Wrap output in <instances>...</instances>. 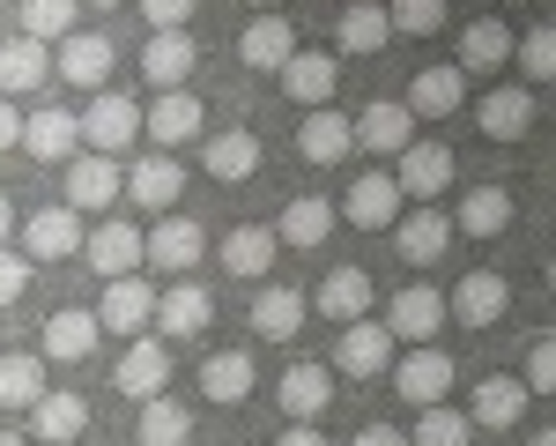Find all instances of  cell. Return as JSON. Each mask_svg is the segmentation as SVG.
I'll return each instance as SVG.
<instances>
[{
    "label": "cell",
    "instance_id": "6da1fadb",
    "mask_svg": "<svg viewBox=\"0 0 556 446\" xmlns=\"http://www.w3.org/2000/svg\"><path fill=\"white\" fill-rule=\"evenodd\" d=\"M97 327L104 335H141L149 320H156V283L134 268V275H104V290H97Z\"/></svg>",
    "mask_w": 556,
    "mask_h": 446
},
{
    "label": "cell",
    "instance_id": "7a4b0ae2",
    "mask_svg": "<svg viewBox=\"0 0 556 446\" xmlns=\"http://www.w3.org/2000/svg\"><path fill=\"white\" fill-rule=\"evenodd\" d=\"M201 253H208V231H201L193 216H156L149 231H141V261L156 268V275H193Z\"/></svg>",
    "mask_w": 556,
    "mask_h": 446
},
{
    "label": "cell",
    "instance_id": "3957f363",
    "mask_svg": "<svg viewBox=\"0 0 556 446\" xmlns=\"http://www.w3.org/2000/svg\"><path fill=\"white\" fill-rule=\"evenodd\" d=\"M393 395L408 409H430V401L453 395V357L438 343H408V357H393Z\"/></svg>",
    "mask_w": 556,
    "mask_h": 446
},
{
    "label": "cell",
    "instance_id": "277c9868",
    "mask_svg": "<svg viewBox=\"0 0 556 446\" xmlns=\"http://www.w3.org/2000/svg\"><path fill=\"white\" fill-rule=\"evenodd\" d=\"M75 127H83V149H97V157H127L134 141H141V104H134V97H112V89H104V97L89 104Z\"/></svg>",
    "mask_w": 556,
    "mask_h": 446
},
{
    "label": "cell",
    "instance_id": "5b68a950",
    "mask_svg": "<svg viewBox=\"0 0 556 446\" xmlns=\"http://www.w3.org/2000/svg\"><path fill=\"white\" fill-rule=\"evenodd\" d=\"M215 320V298L193 283V275H172V290H156V335H172V343H193V335H208Z\"/></svg>",
    "mask_w": 556,
    "mask_h": 446
},
{
    "label": "cell",
    "instance_id": "8992f818",
    "mask_svg": "<svg viewBox=\"0 0 556 446\" xmlns=\"http://www.w3.org/2000/svg\"><path fill=\"white\" fill-rule=\"evenodd\" d=\"M513 306V283L497 275V268H475L453 283V298H445V320H460V327H497Z\"/></svg>",
    "mask_w": 556,
    "mask_h": 446
},
{
    "label": "cell",
    "instance_id": "52a82bcc",
    "mask_svg": "<svg viewBox=\"0 0 556 446\" xmlns=\"http://www.w3.org/2000/svg\"><path fill=\"white\" fill-rule=\"evenodd\" d=\"M112 380H119V395H134V401L164 395V387H172V350H164V335H156V327L127 335V357H119Z\"/></svg>",
    "mask_w": 556,
    "mask_h": 446
},
{
    "label": "cell",
    "instance_id": "ba28073f",
    "mask_svg": "<svg viewBox=\"0 0 556 446\" xmlns=\"http://www.w3.org/2000/svg\"><path fill=\"white\" fill-rule=\"evenodd\" d=\"M119 157H97V149H75L67 157V209L75 216H97V209H112L119 201Z\"/></svg>",
    "mask_w": 556,
    "mask_h": 446
},
{
    "label": "cell",
    "instance_id": "9c48e42d",
    "mask_svg": "<svg viewBox=\"0 0 556 446\" xmlns=\"http://www.w3.org/2000/svg\"><path fill=\"white\" fill-rule=\"evenodd\" d=\"M119 194H127L141 216H172L178 194H186V172H178V157L164 149V157H141L127 178H119Z\"/></svg>",
    "mask_w": 556,
    "mask_h": 446
},
{
    "label": "cell",
    "instance_id": "30bf717a",
    "mask_svg": "<svg viewBox=\"0 0 556 446\" xmlns=\"http://www.w3.org/2000/svg\"><path fill=\"white\" fill-rule=\"evenodd\" d=\"M393 350H401V343L386 335V320H371V312H364V320H349V327H342V343H334V357H327V364H342L349 380H379L386 364H393Z\"/></svg>",
    "mask_w": 556,
    "mask_h": 446
},
{
    "label": "cell",
    "instance_id": "8fae6325",
    "mask_svg": "<svg viewBox=\"0 0 556 446\" xmlns=\"http://www.w3.org/2000/svg\"><path fill=\"white\" fill-rule=\"evenodd\" d=\"M438 327H445V290H430V283L393 290V306H386V335L393 343H438Z\"/></svg>",
    "mask_w": 556,
    "mask_h": 446
},
{
    "label": "cell",
    "instance_id": "7c38bea8",
    "mask_svg": "<svg viewBox=\"0 0 556 446\" xmlns=\"http://www.w3.org/2000/svg\"><path fill=\"white\" fill-rule=\"evenodd\" d=\"M416 112L408 104H393V97H379V104H364L356 120H349V134H356V149H371V157H401L408 141H416Z\"/></svg>",
    "mask_w": 556,
    "mask_h": 446
},
{
    "label": "cell",
    "instance_id": "4fadbf2b",
    "mask_svg": "<svg viewBox=\"0 0 556 446\" xmlns=\"http://www.w3.org/2000/svg\"><path fill=\"white\" fill-rule=\"evenodd\" d=\"M275 83H282V97H290V104H304V112H312V104H334L342 67H334V52H304V45H298V52L275 67Z\"/></svg>",
    "mask_w": 556,
    "mask_h": 446
},
{
    "label": "cell",
    "instance_id": "5bb4252c",
    "mask_svg": "<svg viewBox=\"0 0 556 446\" xmlns=\"http://www.w3.org/2000/svg\"><path fill=\"white\" fill-rule=\"evenodd\" d=\"M83 253V216L60 201V209H30L23 216V261H67Z\"/></svg>",
    "mask_w": 556,
    "mask_h": 446
},
{
    "label": "cell",
    "instance_id": "9a60e30c",
    "mask_svg": "<svg viewBox=\"0 0 556 446\" xmlns=\"http://www.w3.org/2000/svg\"><path fill=\"white\" fill-rule=\"evenodd\" d=\"M393 186L416 194V201H438V194L453 186V149H445V141H408V149L393 157Z\"/></svg>",
    "mask_w": 556,
    "mask_h": 446
},
{
    "label": "cell",
    "instance_id": "2e32d148",
    "mask_svg": "<svg viewBox=\"0 0 556 446\" xmlns=\"http://www.w3.org/2000/svg\"><path fill=\"white\" fill-rule=\"evenodd\" d=\"M201 120H208V112H201V97H193V89H156V104L141 112V134H149L156 149H178V141H193V134H201Z\"/></svg>",
    "mask_w": 556,
    "mask_h": 446
},
{
    "label": "cell",
    "instance_id": "e0dca14e",
    "mask_svg": "<svg viewBox=\"0 0 556 446\" xmlns=\"http://www.w3.org/2000/svg\"><path fill=\"white\" fill-rule=\"evenodd\" d=\"M15 149H30L38 164H67L75 149H83V127H75V112H60V104H38L23 134H15Z\"/></svg>",
    "mask_w": 556,
    "mask_h": 446
},
{
    "label": "cell",
    "instance_id": "ac0fdd59",
    "mask_svg": "<svg viewBox=\"0 0 556 446\" xmlns=\"http://www.w3.org/2000/svg\"><path fill=\"white\" fill-rule=\"evenodd\" d=\"M83 253H89L97 275H134V268H141V223L104 216L97 231H83Z\"/></svg>",
    "mask_w": 556,
    "mask_h": 446
},
{
    "label": "cell",
    "instance_id": "d6986e66",
    "mask_svg": "<svg viewBox=\"0 0 556 446\" xmlns=\"http://www.w3.org/2000/svg\"><path fill=\"white\" fill-rule=\"evenodd\" d=\"M527 387H519L513 372H490V380H482V387H475V401H468V424L475 432H513L519 417H527Z\"/></svg>",
    "mask_w": 556,
    "mask_h": 446
},
{
    "label": "cell",
    "instance_id": "ffe728a7",
    "mask_svg": "<svg viewBox=\"0 0 556 446\" xmlns=\"http://www.w3.org/2000/svg\"><path fill=\"white\" fill-rule=\"evenodd\" d=\"M112 60H119V52H112L104 30H67V38H60V60H52V75H67L75 89H97L104 75H112Z\"/></svg>",
    "mask_w": 556,
    "mask_h": 446
},
{
    "label": "cell",
    "instance_id": "44dd1931",
    "mask_svg": "<svg viewBox=\"0 0 556 446\" xmlns=\"http://www.w3.org/2000/svg\"><path fill=\"white\" fill-rule=\"evenodd\" d=\"M475 127L490 134V141H519V134L534 127V89L527 83H497L482 104H475Z\"/></svg>",
    "mask_w": 556,
    "mask_h": 446
},
{
    "label": "cell",
    "instance_id": "7402d4cb",
    "mask_svg": "<svg viewBox=\"0 0 556 446\" xmlns=\"http://www.w3.org/2000/svg\"><path fill=\"white\" fill-rule=\"evenodd\" d=\"M304 312H312V298H304L298 283H267V290L253 298V335L260 343H298Z\"/></svg>",
    "mask_w": 556,
    "mask_h": 446
},
{
    "label": "cell",
    "instance_id": "603a6c76",
    "mask_svg": "<svg viewBox=\"0 0 556 446\" xmlns=\"http://www.w3.org/2000/svg\"><path fill=\"white\" fill-rule=\"evenodd\" d=\"M275 253H282V238H275V223H238L223 246H215V261L230 268V275H245V283H260L267 268H275Z\"/></svg>",
    "mask_w": 556,
    "mask_h": 446
},
{
    "label": "cell",
    "instance_id": "cb8c5ba5",
    "mask_svg": "<svg viewBox=\"0 0 556 446\" xmlns=\"http://www.w3.org/2000/svg\"><path fill=\"white\" fill-rule=\"evenodd\" d=\"M312 312L334 320V327L364 320V312H371V275H364V268H327V283L312 290Z\"/></svg>",
    "mask_w": 556,
    "mask_h": 446
},
{
    "label": "cell",
    "instance_id": "d4e9b609",
    "mask_svg": "<svg viewBox=\"0 0 556 446\" xmlns=\"http://www.w3.org/2000/svg\"><path fill=\"white\" fill-rule=\"evenodd\" d=\"M349 149H356V134H349V112H334V104H312L298 127V157L304 164H342Z\"/></svg>",
    "mask_w": 556,
    "mask_h": 446
},
{
    "label": "cell",
    "instance_id": "484cf974",
    "mask_svg": "<svg viewBox=\"0 0 556 446\" xmlns=\"http://www.w3.org/2000/svg\"><path fill=\"white\" fill-rule=\"evenodd\" d=\"M193 60H201V45L186 38V30H149V45H141V75L156 89H186Z\"/></svg>",
    "mask_w": 556,
    "mask_h": 446
},
{
    "label": "cell",
    "instance_id": "4316f807",
    "mask_svg": "<svg viewBox=\"0 0 556 446\" xmlns=\"http://www.w3.org/2000/svg\"><path fill=\"white\" fill-rule=\"evenodd\" d=\"M386 231H393V253H401V261H416V268H430L438 253H445V246H453V216H438V209L393 216Z\"/></svg>",
    "mask_w": 556,
    "mask_h": 446
},
{
    "label": "cell",
    "instance_id": "83f0119b",
    "mask_svg": "<svg viewBox=\"0 0 556 446\" xmlns=\"http://www.w3.org/2000/svg\"><path fill=\"white\" fill-rule=\"evenodd\" d=\"M401 186H393V172H364L356 186H349V201H342V216L356 223V231H386V223L401 216Z\"/></svg>",
    "mask_w": 556,
    "mask_h": 446
},
{
    "label": "cell",
    "instance_id": "f1b7e54d",
    "mask_svg": "<svg viewBox=\"0 0 556 446\" xmlns=\"http://www.w3.org/2000/svg\"><path fill=\"white\" fill-rule=\"evenodd\" d=\"M460 75H497V67H513V30L497 23V15H475L468 30H460V60H453Z\"/></svg>",
    "mask_w": 556,
    "mask_h": 446
},
{
    "label": "cell",
    "instance_id": "f546056e",
    "mask_svg": "<svg viewBox=\"0 0 556 446\" xmlns=\"http://www.w3.org/2000/svg\"><path fill=\"white\" fill-rule=\"evenodd\" d=\"M468 104V75L460 67H416V83H408V112L416 120H453Z\"/></svg>",
    "mask_w": 556,
    "mask_h": 446
},
{
    "label": "cell",
    "instance_id": "4dcf8cb0",
    "mask_svg": "<svg viewBox=\"0 0 556 446\" xmlns=\"http://www.w3.org/2000/svg\"><path fill=\"white\" fill-rule=\"evenodd\" d=\"M453 231H468V238H505V231H513V186H468L460 209H453Z\"/></svg>",
    "mask_w": 556,
    "mask_h": 446
},
{
    "label": "cell",
    "instance_id": "1f68e13d",
    "mask_svg": "<svg viewBox=\"0 0 556 446\" xmlns=\"http://www.w3.org/2000/svg\"><path fill=\"white\" fill-rule=\"evenodd\" d=\"M97 335H104V327H97L89 306H60L45 320V357H52V364H83V357L97 350Z\"/></svg>",
    "mask_w": 556,
    "mask_h": 446
},
{
    "label": "cell",
    "instance_id": "d6a6232c",
    "mask_svg": "<svg viewBox=\"0 0 556 446\" xmlns=\"http://www.w3.org/2000/svg\"><path fill=\"white\" fill-rule=\"evenodd\" d=\"M290 52H298L290 15H253V23H245V38H238V60H245V67H260V75H275Z\"/></svg>",
    "mask_w": 556,
    "mask_h": 446
},
{
    "label": "cell",
    "instance_id": "836d02e7",
    "mask_svg": "<svg viewBox=\"0 0 556 446\" xmlns=\"http://www.w3.org/2000/svg\"><path fill=\"white\" fill-rule=\"evenodd\" d=\"M30 432L45 446H75L89 432V401L83 395H38L30 401Z\"/></svg>",
    "mask_w": 556,
    "mask_h": 446
},
{
    "label": "cell",
    "instance_id": "e575fe53",
    "mask_svg": "<svg viewBox=\"0 0 556 446\" xmlns=\"http://www.w3.org/2000/svg\"><path fill=\"white\" fill-rule=\"evenodd\" d=\"M275 401H282L290 417H319V409L334 401V364H290V372L275 380Z\"/></svg>",
    "mask_w": 556,
    "mask_h": 446
},
{
    "label": "cell",
    "instance_id": "d590c367",
    "mask_svg": "<svg viewBox=\"0 0 556 446\" xmlns=\"http://www.w3.org/2000/svg\"><path fill=\"white\" fill-rule=\"evenodd\" d=\"M208 172H215V186H245V178L260 172V134L253 127H223L208 141Z\"/></svg>",
    "mask_w": 556,
    "mask_h": 446
},
{
    "label": "cell",
    "instance_id": "8d00e7d4",
    "mask_svg": "<svg viewBox=\"0 0 556 446\" xmlns=\"http://www.w3.org/2000/svg\"><path fill=\"white\" fill-rule=\"evenodd\" d=\"M275 238H282V246H327V238H334V201H319V194H298V201H290V209H282V223H275Z\"/></svg>",
    "mask_w": 556,
    "mask_h": 446
},
{
    "label": "cell",
    "instance_id": "74e56055",
    "mask_svg": "<svg viewBox=\"0 0 556 446\" xmlns=\"http://www.w3.org/2000/svg\"><path fill=\"white\" fill-rule=\"evenodd\" d=\"M260 387V364L245 350H215L208 364H201V395L208 401H245Z\"/></svg>",
    "mask_w": 556,
    "mask_h": 446
},
{
    "label": "cell",
    "instance_id": "f35d334b",
    "mask_svg": "<svg viewBox=\"0 0 556 446\" xmlns=\"http://www.w3.org/2000/svg\"><path fill=\"white\" fill-rule=\"evenodd\" d=\"M134 439H141V446H186V439H193V409L172 401V395H149V401H141Z\"/></svg>",
    "mask_w": 556,
    "mask_h": 446
},
{
    "label": "cell",
    "instance_id": "ab89813d",
    "mask_svg": "<svg viewBox=\"0 0 556 446\" xmlns=\"http://www.w3.org/2000/svg\"><path fill=\"white\" fill-rule=\"evenodd\" d=\"M386 38H393V23H386V8H371V0H356V8H342V23H334V45H342L349 60L379 52Z\"/></svg>",
    "mask_w": 556,
    "mask_h": 446
},
{
    "label": "cell",
    "instance_id": "60d3db41",
    "mask_svg": "<svg viewBox=\"0 0 556 446\" xmlns=\"http://www.w3.org/2000/svg\"><path fill=\"white\" fill-rule=\"evenodd\" d=\"M38 75H52V52H45L38 38L0 45V97H23V89H38Z\"/></svg>",
    "mask_w": 556,
    "mask_h": 446
},
{
    "label": "cell",
    "instance_id": "b9f144b4",
    "mask_svg": "<svg viewBox=\"0 0 556 446\" xmlns=\"http://www.w3.org/2000/svg\"><path fill=\"white\" fill-rule=\"evenodd\" d=\"M468 439H475L468 409H445V401L416 409V432H408V446H468Z\"/></svg>",
    "mask_w": 556,
    "mask_h": 446
},
{
    "label": "cell",
    "instance_id": "7bdbcfd3",
    "mask_svg": "<svg viewBox=\"0 0 556 446\" xmlns=\"http://www.w3.org/2000/svg\"><path fill=\"white\" fill-rule=\"evenodd\" d=\"M38 395H45V364L38 357L0 350V409H30Z\"/></svg>",
    "mask_w": 556,
    "mask_h": 446
},
{
    "label": "cell",
    "instance_id": "ee69618b",
    "mask_svg": "<svg viewBox=\"0 0 556 446\" xmlns=\"http://www.w3.org/2000/svg\"><path fill=\"white\" fill-rule=\"evenodd\" d=\"M75 8H83V0H23V8H15V15H23V38L60 45L75 30Z\"/></svg>",
    "mask_w": 556,
    "mask_h": 446
},
{
    "label": "cell",
    "instance_id": "f6af8a7d",
    "mask_svg": "<svg viewBox=\"0 0 556 446\" xmlns=\"http://www.w3.org/2000/svg\"><path fill=\"white\" fill-rule=\"evenodd\" d=\"M513 60H519V83H549V75H556V30H549V23H534V30L513 45Z\"/></svg>",
    "mask_w": 556,
    "mask_h": 446
},
{
    "label": "cell",
    "instance_id": "bcb514c9",
    "mask_svg": "<svg viewBox=\"0 0 556 446\" xmlns=\"http://www.w3.org/2000/svg\"><path fill=\"white\" fill-rule=\"evenodd\" d=\"M386 23H393L401 38H438V30H445V0H393Z\"/></svg>",
    "mask_w": 556,
    "mask_h": 446
},
{
    "label": "cell",
    "instance_id": "7dc6e473",
    "mask_svg": "<svg viewBox=\"0 0 556 446\" xmlns=\"http://www.w3.org/2000/svg\"><path fill=\"white\" fill-rule=\"evenodd\" d=\"M519 387H527V395H549V387H556V343H549V335H534V343H527Z\"/></svg>",
    "mask_w": 556,
    "mask_h": 446
},
{
    "label": "cell",
    "instance_id": "c3c4849f",
    "mask_svg": "<svg viewBox=\"0 0 556 446\" xmlns=\"http://www.w3.org/2000/svg\"><path fill=\"white\" fill-rule=\"evenodd\" d=\"M23 290H30V261H23L15 246H0V306H15Z\"/></svg>",
    "mask_w": 556,
    "mask_h": 446
},
{
    "label": "cell",
    "instance_id": "681fc988",
    "mask_svg": "<svg viewBox=\"0 0 556 446\" xmlns=\"http://www.w3.org/2000/svg\"><path fill=\"white\" fill-rule=\"evenodd\" d=\"M141 15H149V30H186L193 23V0H141Z\"/></svg>",
    "mask_w": 556,
    "mask_h": 446
},
{
    "label": "cell",
    "instance_id": "f907efd6",
    "mask_svg": "<svg viewBox=\"0 0 556 446\" xmlns=\"http://www.w3.org/2000/svg\"><path fill=\"white\" fill-rule=\"evenodd\" d=\"M356 446H408V432H401V424H364Z\"/></svg>",
    "mask_w": 556,
    "mask_h": 446
},
{
    "label": "cell",
    "instance_id": "816d5d0a",
    "mask_svg": "<svg viewBox=\"0 0 556 446\" xmlns=\"http://www.w3.org/2000/svg\"><path fill=\"white\" fill-rule=\"evenodd\" d=\"M275 446H327V439H319V424H312V417H298V424H290Z\"/></svg>",
    "mask_w": 556,
    "mask_h": 446
},
{
    "label": "cell",
    "instance_id": "f5cc1de1",
    "mask_svg": "<svg viewBox=\"0 0 556 446\" xmlns=\"http://www.w3.org/2000/svg\"><path fill=\"white\" fill-rule=\"evenodd\" d=\"M15 134H23V112H15V104L0 97V149H15Z\"/></svg>",
    "mask_w": 556,
    "mask_h": 446
},
{
    "label": "cell",
    "instance_id": "db71d44e",
    "mask_svg": "<svg viewBox=\"0 0 556 446\" xmlns=\"http://www.w3.org/2000/svg\"><path fill=\"white\" fill-rule=\"evenodd\" d=\"M8 238H15V209L0 201V246H8Z\"/></svg>",
    "mask_w": 556,
    "mask_h": 446
},
{
    "label": "cell",
    "instance_id": "11a10c76",
    "mask_svg": "<svg viewBox=\"0 0 556 446\" xmlns=\"http://www.w3.org/2000/svg\"><path fill=\"white\" fill-rule=\"evenodd\" d=\"M0 446H30V439H23V432H0Z\"/></svg>",
    "mask_w": 556,
    "mask_h": 446
},
{
    "label": "cell",
    "instance_id": "9f6ffc18",
    "mask_svg": "<svg viewBox=\"0 0 556 446\" xmlns=\"http://www.w3.org/2000/svg\"><path fill=\"white\" fill-rule=\"evenodd\" d=\"M527 446H556V439H549V432H534V439H527Z\"/></svg>",
    "mask_w": 556,
    "mask_h": 446
},
{
    "label": "cell",
    "instance_id": "6f0895ef",
    "mask_svg": "<svg viewBox=\"0 0 556 446\" xmlns=\"http://www.w3.org/2000/svg\"><path fill=\"white\" fill-rule=\"evenodd\" d=\"M89 8H127V0H89Z\"/></svg>",
    "mask_w": 556,
    "mask_h": 446
},
{
    "label": "cell",
    "instance_id": "680465c9",
    "mask_svg": "<svg viewBox=\"0 0 556 446\" xmlns=\"http://www.w3.org/2000/svg\"><path fill=\"white\" fill-rule=\"evenodd\" d=\"M505 8H534V0H505Z\"/></svg>",
    "mask_w": 556,
    "mask_h": 446
}]
</instances>
